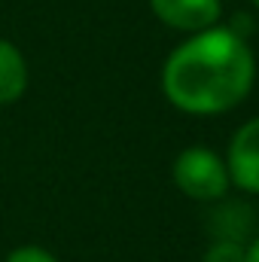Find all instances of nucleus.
I'll list each match as a JSON object with an SVG mask.
<instances>
[{
    "label": "nucleus",
    "mask_w": 259,
    "mask_h": 262,
    "mask_svg": "<svg viewBox=\"0 0 259 262\" xmlns=\"http://www.w3.org/2000/svg\"><path fill=\"white\" fill-rule=\"evenodd\" d=\"M256 58L229 25L189 34L162 64V95L189 116L235 110L253 89Z\"/></svg>",
    "instance_id": "nucleus-1"
},
{
    "label": "nucleus",
    "mask_w": 259,
    "mask_h": 262,
    "mask_svg": "<svg viewBox=\"0 0 259 262\" xmlns=\"http://www.w3.org/2000/svg\"><path fill=\"white\" fill-rule=\"evenodd\" d=\"M171 180L174 186L192 201H220L226 198L232 180H229V171H226V159L210 149V146H186L177 152L174 165H171Z\"/></svg>",
    "instance_id": "nucleus-2"
},
{
    "label": "nucleus",
    "mask_w": 259,
    "mask_h": 262,
    "mask_svg": "<svg viewBox=\"0 0 259 262\" xmlns=\"http://www.w3.org/2000/svg\"><path fill=\"white\" fill-rule=\"evenodd\" d=\"M223 159L232 186L247 195H259V116L238 125Z\"/></svg>",
    "instance_id": "nucleus-3"
},
{
    "label": "nucleus",
    "mask_w": 259,
    "mask_h": 262,
    "mask_svg": "<svg viewBox=\"0 0 259 262\" xmlns=\"http://www.w3.org/2000/svg\"><path fill=\"white\" fill-rule=\"evenodd\" d=\"M149 9L165 28L198 34L220 25L223 0H149Z\"/></svg>",
    "instance_id": "nucleus-4"
},
{
    "label": "nucleus",
    "mask_w": 259,
    "mask_h": 262,
    "mask_svg": "<svg viewBox=\"0 0 259 262\" xmlns=\"http://www.w3.org/2000/svg\"><path fill=\"white\" fill-rule=\"evenodd\" d=\"M213 213L207 220L210 226V238H226V241H241V244H250V238L256 235V213L250 204L244 201H213Z\"/></svg>",
    "instance_id": "nucleus-5"
},
{
    "label": "nucleus",
    "mask_w": 259,
    "mask_h": 262,
    "mask_svg": "<svg viewBox=\"0 0 259 262\" xmlns=\"http://www.w3.org/2000/svg\"><path fill=\"white\" fill-rule=\"evenodd\" d=\"M28 85H31V67L25 52L12 40L0 37V107L18 104Z\"/></svg>",
    "instance_id": "nucleus-6"
},
{
    "label": "nucleus",
    "mask_w": 259,
    "mask_h": 262,
    "mask_svg": "<svg viewBox=\"0 0 259 262\" xmlns=\"http://www.w3.org/2000/svg\"><path fill=\"white\" fill-rule=\"evenodd\" d=\"M201 262H247V244L226 241V238H210Z\"/></svg>",
    "instance_id": "nucleus-7"
},
{
    "label": "nucleus",
    "mask_w": 259,
    "mask_h": 262,
    "mask_svg": "<svg viewBox=\"0 0 259 262\" xmlns=\"http://www.w3.org/2000/svg\"><path fill=\"white\" fill-rule=\"evenodd\" d=\"M3 262H58V259H55L49 250L37 247V244H25V247H15Z\"/></svg>",
    "instance_id": "nucleus-8"
},
{
    "label": "nucleus",
    "mask_w": 259,
    "mask_h": 262,
    "mask_svg": "<svg viewBox=\"0 0 259 262\" xmlns=\"http://www.w3.org/2000/svg\"><path fill=\"white\" fill-rule=\"evenodd\" d=\"M247 262H259V232L250 238V244H247Z\"/></svg>",
    "instance_id": "nucleus-9"
},
{
    "label": "nucleus",
    "mask_w": 259,
    "mask_h": 262,
    "mask_svg": "<svg viewBox=\"0 0 259 262\" xmlns=\"http://www.w3.org/2000/svg\"><path fill=\"white\" fill-rule=\"evenodd\" d=\"M250 3H253V6H256V9H259V0H250Z\"/></svg>",
    "instance_id": "nucleus-10"
}]
</instances>
